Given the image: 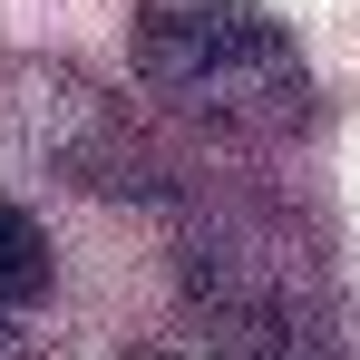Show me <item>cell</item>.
Returning <instances> with one entry per match:
<instances>
[{"mask_svg":"<svg viewBox=\"0 0 360 360\" xmlns=\"http://www.w3.org/2000/svg\"><path fill=\"white\" fill-rule=\"evenodd\" d=\"M127 59L156 108H176L205 136H234V146H292L321 117L302 39L253 0H136Z\"/></svg>","mask_w":360,"mask_h":360,"instance_id":"7a4b0ae2","label":"cell"},{"mask_svg":"<svg viewBox=\"0 0 360 360\" xmlns=\"http://www.w3.org/2000/svg\"><path fill=\"white\" fill-rule=\"evenodd\" d=\"M0 360H39V351H30V341H20V331H10V321H0Z\"/></svg>","mask_w":360,"mask_h":360,"instance_id":"8992f818","label":"cell"},{"mask_svg":"<svg viewBox=\"0 0 360 360\" xmlns=\"http://www.w3.org/2000/svg\"><path fill=\"white\" fill-rule=\"evenodd\" d=\"M127 360H205V351H185V341H176V351H166V341H136Z\"/></svg>","mask_w":360,"mask_h":360,"instance_id":"5b68a950","label":"cell"},{"mask_svg":"<svg viewBox=\"0 0 360 360\" xmlns=\"http://www.w3.org/2000/svg\"><path fill=\"white\" fill-rule=\"evenodd\" d=\"M176 292L205 331V360H341L331 243L292 205H263V195L185 205Z\"/></svg>","mask_w":360,"mask_h":360,"instance_id":"6da1fadb","label":"cell"},{"mask_svg":"<svg viewBox=\"0 0 360 360\" xmlns=\"http://www.w3.org/2000/svg\"><path fill=\"white\" fill-rule=\"evenodd\" d=\"M0 136L20 156H39L49 176H68V185L136 195V205H176V176L146 146V127L127 117L108 88H88L68 59H10L0 68Z\"/></svg>","mask_w":360,"mask_h":360,"instance_id":"3957f363","label":"cell"},{"mask_svg":"<svg viewBox=\"0 0 360 360\" xmlns=\"http://www.w3.org/2000/svg\"><path fill=\"white\" fill-rule=\"evenodd\" d=\"M49 273H59V263H49L39 214H20V205L0 195V321H10V311H30V302L49 292Z\"/></svg>","mask_w":360,"mask_h":360,"instance_id":"277c9868","label":"cell"}]
</instances>
